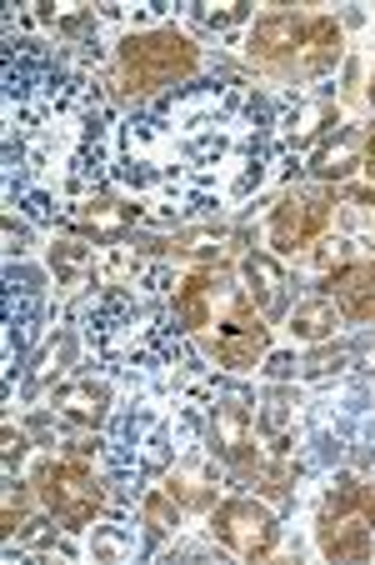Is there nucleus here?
Here are the masks:
<instances>
[{"label": "nucleus", "instance_id": "obj_18", "mask_svg": "<svg viewBox=\"0 0 375 565\" xmlns=\"http://www.w3.org/2000/svg\"><path fill=\"white\" fill-rule=\"evenodd\" d=\"M181 521H185V505L175 501L171 491H146L140 495V525H146L150 551H156L161 541H171V535L181 531Z\"/></svg>", "mask_w": 375, "mask_h": 565}, {"label": "nucleus", "instance_id": "obj_31", "mask_svg": "<svg viewBox=\"0 0 375 565\" xmlns=\"http://www.w3.org/2000/svg\"><path fill=\"white\" fill-rule=\"evenodd\" d=\"M266 371H270V381H290V375H300V361L286 351H276V355H266Z\"/></svg>", "mask_w": 375, "mask_h": 565}, {"label": "nucleus", "instance_id": "obj_13", "mask_svg": "<svg viewBox=\"0 0 375 565\" xmlns=\"http://www.w3.org/2000/svg\"><path fill=\"white\" fill-rule=\"evenodd\" d=\"M240 276H246V296L260 316H270V320L286 316V270H280V260L270 250H250L240 260Z\"/></svg>", "mask_w": 375, "mask_h": 565}, {"label": "nucleus", "instance_id": "obj_33", "mask_svg": "<svg viewBox=\"0 0 375 565\" xmlns=\"http://www.w3.org/2000/svg\"><path fill=\"white\" fill-rule=\"evenodd\" d=\"M365 171H371V181H375V136H371V146H365V160H361Z\"/></svg>", "mask_w": 375, "mask_h": 565}, {"label": "nucleus", "instance_id": "obj_22", "mask_svg": "<svg viewBox=\"0 0 375 565\" xmlns=\"http://www.w3.org/2000/svg\"><path fill=\"white\" fill-rule=\"evenodd\" d=\"M361 505H365V486L351 476V470H341V476H331V486H325L315 521H341V515H355Z\"/></svg>", "mask_w": 375, "mask_h": 565}, {"label": "nucleus", "instance_id": "obj_23", "mask_svg": "<svg viewBox=\"0 0 375 565\" xmlns=\"http://www.w3.org/2000/svg\"><path fill=\"white\" fill-rule=\"evenodd\" d=\"M345 365H351V345L321 341L300 355V381H331V375H341Z\"/></svg>", "mask_w": 375, "mask_h": 565}, {"label": "nucleus", "instance_id": "obj_25", "mask_svg": "<svg viewBox=\"0 0 375 565\" xmlns=\"http://www.w3.org/2000/svg\"><path fill=\"white\" fill-rule=\"evenodd\" d=\"M250 15V6H240V0H221V6H195V21L211 25V31H231V25H240Z\"/></svg>", "mask_w": 375, "mask_h": 565}, {"label": "nucleus", "instance_id": "obj_7", "mask_svg": "<svg viewBox=\"0 0 375 565\" xmlns=\"http://www.w3.org/2000/svg\"><path fill=\"white\" fill-rule=\"evenodd\" d=\"M331 225V201L325 195H311V191H290L280 195L276 215H270V246L280 256H296L315 241V235Z\"/></svg>", "mask_w": 375, "mask_h": 565}, {"label": "nucleus", "instance_id": "obj_17", "mask_svg": "<svg viewBox=\"0 0 375 565\" xmlns=\"http://www.w3.org/2000/svg\"><path fill=\"white\" fill-rule=\"evenodd\" d=\"M355 166H361V130H355V126L335 130V136L311 156V175H315V181H345Z\"/></svg>", "mask_w": 375, "mask_h": 565}, {"label": "nucleus", "instance_id": "obj_34", "mask_svg": "<svg viewBox=\"0 0 375 565\" xmlns=\"http://www.w3.org/2000/svg\"><path fill=\"white\" fill-rule=\"evenodd\" d=\"M365 96H371V100H375V71H371V81H365Z\"/></svg>", "mask_w": 375, "mask_h": 565}, {"label": "nucleus", "instance_id": "obj_20", "mask_svg": "<svg viewBox=\"0 0 375 565\" xmlns=\"http://www.w3.org/2000/svg\"><path fill=\"white\" fill-rule=\"evenodd\" d=\"M331 126H341V110H335V100H306V106L296 110V120H290V130H286V140L296 150H306V146H315V140H325L331 136Z\"/></svg>", "mask_w": 375, "mask_h": 565}, {"label": "nucleus", "instance_id": "obj_2", "mask_svg": "<svg viewBox=\"0 0 375 565\" xmlns=\"http://www.w3.org/2000/svg\"><path fill=\"white\" fill-rule=\"evenodd\" d=\"M195 65H201V45H195L191 35H181L175 25H165V31H140V35L120 41L110 86H116L120 100H146V96H156V90L185 81V75H195Z\"/></svg>", "mask_w": 375, "mask_h": 565}, {"label": "nucleus", "instance_id": "obj_3", "mask_svg": "<svg viewBox=\"0 0 375 565\" xmlns=\"http://www.w3.org/2000/svg\"><path fill=\"white\" fill-rule=\"evenodd\" d=\"M31 486H35V495H41V505L65 531H90L100 505H106V480L90 470V460H75V456L41 460Z\"/></svg>", "mask_w": 375, "mask_h": 565}, {"label": "nucleus", "instance_id": "obj_4", "mask_svg": "<svg viewBox=\"0 0 375 565\" xmlns=\"http://www.w3.org/2000/svg\"><path fill=\"white\" fill-rule=\"evenodd\" d=\"M256 406L260 401L250 385H225V391H215V406H211V450L246 480H260V470L270 466V456L256 446V430H260Z\"/></svg>", "mask_w": 375, "mask_h": 565}, {"label": "nucleus", "instance_id": "obj_27", "mask_svg": "<svg viewBox=\"0 0 375 565\" xmlns=\"http://www.w3.org/2000/svg\"><path fill=\"white\" fill-rule=\"evenodd\" d=\"M175 460V446H171V430H156V436L146 440V450H140V466L150 470V476H161L165 466Z\"/></svg>", "mask_w": 375, "mask_h": 565}, {"label": "nucleus", "instance_id": "obj_9", "mask_svg": "<svg viewBox=\"0 0 375 565\" xmlns=\"http://www.w3.org/2000/svg\"><path fill=\"white\" fill-rule=\"evenodd\" d=\"M225 276L221 270H191L171 296V320L181 335H201L205 326H215V300H225Z\"/></svg>", "mask_w": 375, "mask_h": 565}, {"label": "nucleus", "instance_id": "obj_11", "mask_svg": "<svg viewBox=\"0 0 375 565\" xmlns=\"http://www.w3.org/2000/svg\"><path fill=\"white\" fill-rule=\"evenodd\" d=\"M260 446H270V456H290V440L300 430V395L296 385L276 381L260 395Z\"/></svg>", "mask_w": 375, "mask_h": 565}, {"label": "nucleus", "instance_id": "obj_26", "mask_svg": "<svg viewBox=\"0 0 375 565\" xmlns=\"http://www.w3.org/2000/svg\"><path fill=\"white\" fill-rule=\"evenodd\" d=\"M25 521H31V495H25V486L11 476V486H6V535H15Z\"/></svg>", "mask_w": 375, "mask_h": 565}, {"label": "nucleus", "instance_id": "obj_1", "mask_svg": "<svg viewBox=\"0 0 375 565\" xmlns=\"http://www.w3.org/2000/svg\"><path fill=\"white\" fill-rule=\"evenodd\" d=\"M246 51L280 81H311L341 61V25H335V15L270 11L250 25Z\"/></svg>", "mask_w": 375, "mask_h": 565}, {"label": "nucleus", "instance_id": "obj_29", "mask_svg": "<svg viewBox=\"0 0 375 565\" xmlns=\"http://www.w3.org/2000/svg\"><path fill=\"white\" fill-rule=\"evenodd\" d=\"M6 250H11V260H21L25 250H31V231H25L15 215H6Z\"/></svg>", "mask_w": 375, "mask_h": 565}, {"label": "nucleus", "instance_id": "obj_14", "mask_svg": "<svg viewBox=\"0 0 375 565\" xmlns=\"http://www.w3.org/2000/svg\"><path fill=\"white\" fill-rule=\"evenodd\" d=\"M315 541H321L325 561H371L375 555V531L365 515H341V521H315Z\"/></svg>", "mask_w": 375, "mask_h": 565}, {"label": "nucleus", "instance_id": "obj_28", "mask_svg": "<svg viewBox=\"0 0 375 565\" xmlns=\"http://www.w3.org/2000/svg\"><path fill=\"white\" fill-rule=\"evenodd\" d=\"M25 450H31V436L15 426H6V476H15V466L25 460Z\"/></svg>", "mask_w": 375, "mask_h": 565}, {"label": "nucleus", "instance_id": "obj_6", "mask_svg": "<svg viewBox=\"0 0 375 565\" xmlns=\"http://www.w3.org/2000/svg\"><path fill=\"white\" fill-rule=\"evenodd\" d=\"M211 355L225 365V371H250L270 355V335L260 326L256 306L240 296L225 300V310L215 316V335H211Z\"/></svg>", "mask_w": 375, "mask_h": 565}, {"label": "nucleus", "instance_id": "obj_16", "mask_svg": "<svg viewBox=\"0 0 375 565\" xmlns=\"http://www.w3.org/2000/svg\"><path fill=\"white\" fill-rule=\"evenodd\" d=\"M51 270H55V286L61 290L96 286V250H90L86 241L65 235V241H55L51 246Z\"/></svg>", "mask_w": 375, "mask_h": 565}, {"label": "nucleus", "instance_id": "obj_5", "mask_svg": "<svg viewBox=\"0 0 375 565\" xmlns=\"http://www.w3.org/2000/svg\"><path fill=\"white\" fill-rule=\"evenodd\" d=\"M211 535L225 545V551H236L240 561H260V555L276 551L280 541V521L266 501L256 495H231L211 511Z\"/></svg>", "mask_w": 375, "mask_h": 565}, {"label": "nucleus", "instance_id": "obj_32", "mask_svg": "<svg viewBox=\"0 0 375 565\" xmlns=\"http://www.w3.org/2000/svg\"><path fill=\"white\" fill-rule=\"evenodd\" d=\"M361 515H365V525L375 531V486H365V505H361Z\"/></svg>", "mask_w": 375, "mask_h": 565}, {"label": "nucleus", "instance_id": "obj_15", "mask_svg": "<svg viewBox=\"0 0 375 565\" xmlns=\"http://www.w3.org/2000/svg\"><path fill=\"white\" fill-rule=\"evenodd\" d=\"M341 320H345V310L335 306L331 296H311L286 316V331H290V341H300V345H321V341H335Z\"/></svg>", "mask_w": 375, "mask_h": 565}, {"label": "nucleus", "instance_id": "obj_21", "mask_svg": "<svg viewBox=\"0 0 375 565\" xmlns=\"http://www.w3.org/2000/svg\"><path fill=\"white\" fill-rule=\"evenodd\" d=\"M146 551H150V541L136 525H90V555L96 561H136Z\"/></svg>", "mask_w": 375, "mask_h": 565}, {"label": "nucleus", "instance_id": "obj_30", "mask_svg": "<svg viewBox=\"0 0 375 565\" xmlns=\"http://www.w3.org/2000/svg\"><path fill=\"white\" fill-rule=\"evenodd\" d=\"M331 266H345V241H331V235H325L321 250H315V270H331Z\"/></svg>", "mask_w": 375, "mask_h": 565}, {"label": "nucleus", "instance_id": "obj_19", "mask_svg": "<svg viewBox=\"0 0 375 565\" xmlns=\"http://www.w3.org/2000/svg\"><path fill=\"white\" fill-rule=\"evenodd\" d=\"M75 355H81V331H71V326H61V331L51 335V341L35 351L31 361V385H51L55 375H65L75 365Z\"/></svg>", "mask_w": 375, "mask_h": 565}, {"label": "nucleus", "instance_id": "obj_24", "mask_svg": "<svg viewBox=\"0 0 375 565\" xmlns=\"http://www.w3.org/2000/svg\"><path fill=\"white\" fill-rule=\"evenodd\" d=\"M225 225H191V231H175L165 246H171V256H221V241H225Z\"/></svg>", "mask_w": 375, "mask_h": 565}, {"label": "nucleus", "instance_id": "obj_12", "mask_svg": "<svg viewBox=\"0 0 375 565\" xmlns=\"http://www.w3.org/2000/svg\"><path fill=\"white\" fill-rule=\"evenodd\" d=\"M221 456H205V450H191L181 466L171 470L165 491L185 505V511H215V486H221V470H215Z\"/></svg>", "mask_w": 375, "mask_h": 565}, {"label": "nucleus", "instance_id": "obj_10", "mask_svg": "<svg viewBox=\"0 0 375 565\" xmlns=\"http://www.w3.org/2000/svg\"><path fill=\"white\" fill-rule=\"evenodd\" d=\"M110 401H116V391H110V381H96V375H75V381H61L51 391V411L61 420H71V426L81 430H100L110 420Z\"/></svg>", "mask_w": 375, "mask_h": 565}, {"label": "nucleus", "instance_id": "obj_8", "mask_svg": "<svg viewBox=\"0 0 375 565\" xmlns=\"http://www.w3.org/2000/svg\"><path fill=\"white\" fill-rule=\"evenodd\" d=\"M146 221V211L130 201H86V205H75L71 215H65V231L81 241H96V246H120L136 225Z\"/></svg>", "mask_w": 375, "mask_h": 565}]
</instances>
